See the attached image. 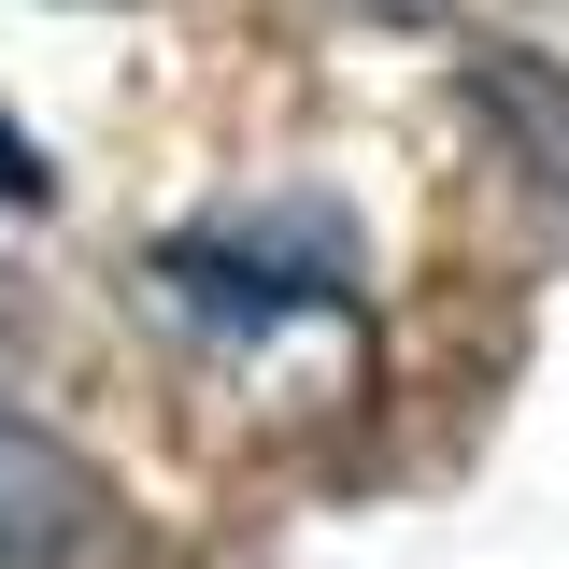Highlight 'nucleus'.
<instances>
[{"mask_svg": "<svg viewBox=\"0 0 569 569\" xmlns=\"http://www.w3.org/2000/svg\"><path fill=\"white\" fill-rule=\"evenodd\" d=\"M114 541V498H100V470L71 456L58 427L0 413V569H71Z\"/></svg>", "mask_w": 569, "mask_h": 569, "instance_id": "f257e3e1", "label": "nucleus"}, {"mask_svg": "<svg viewBox=\"0 0 569 569\" xmlns=\"http://www.w3.org/2000/svg\"><path fill=\"white\" fill-rule=\"evenodd\" d=\"M356 14H385V29H413V14H441V0H356Z\"/></svg>", "mask_w": 569, "mask_h": 569, "instance_id": "7ed1b4c3", "label": "nucleus"}, {"mask_svg": "<svg viewBox=\"0 0 569 569\" xmlns=\"http://www.w3.org/2000/svg\"><path fill=\"white\" fill-rule=\"evenodd\" d=\"M470 114H485L541 186H569V71H541L527 43H498V58H470Z\"/></svg>", "mask_w": 569, "mask_h": 569, "instance_id": "f03ea898", "label": "nucleus"}]
</instances>
